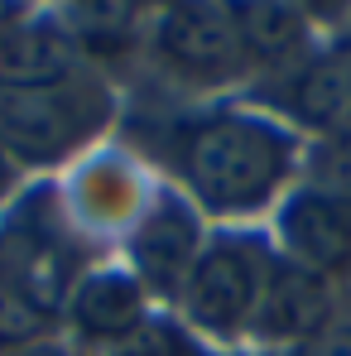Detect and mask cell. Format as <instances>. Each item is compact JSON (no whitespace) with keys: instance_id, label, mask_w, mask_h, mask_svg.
Here are the masks:
<instances>
[{"instance_id":"6da1fadb","label":"cell","mask_w":351,"mask_h":356,"mask_svg":"<svg viewBox=\"0 0 351 356\" xmlns=\"http://www.w3.org/2000/svg\"><path fill=\"white\" fill-rule=\"evenodd\" d=\"M159 149L188 188V202L222 222L260 217L265 207H275L298 169V135L284 120L255 111H207L174 120Z\"/></svg>"},{"instance_id":"7a4b0ae2","label":"cell","mask_w":351,"mask_h":356,"mask_svg":"<svg viewBox=\"0 0 351 356\" xmlns=\"http://www.w3.org/2000/svg\"><path fill=\"white\" fill-rule=\"evenodd\" d=\"M111 92L87 72L44 92H0V149L10 164H63L111 125Z\"/></svg>"},{"instance_id":"3957f363","label":"cell","mask_w":351,"mask_h":356,"mask_svg":"<svg viewBox=\"0 0 351 356\" xmlns=\"http://www.w3.org/2000/svg\"><path fill=\"white\" fill-rule=\"evenodd\" d=\"M275 265V245L250 232H231V236H212L202 245L193 280L183 289V318L197 337L207 342H240L250 337V318L260 289L270 280Z\"/></svg>"},{"instance_id":"277c9868","label":"cell","mask_w":351,"mask_h":356,"mask_svg":"<svg viewBox=\"0 0 351 356\" xmlns=\"http://www.w3.org/2000/svg\"><path fill=\"white\" fill-rule=\"evenodd\" d=\"M149 54L159 58L164 72H174L178 82H193V87L236 82L250 67L240 34H236L231 5H212V0H183V5L154 10Z\"/></svg>"},{"instance_id":"5b68a950","label":"cell","mask_w":351,"mask_h":356,"mask_svg":"<svg viewBox=\"0 0 351 356\" xmlns=\"http://www.w3.org/2000/svg\"><path fill=\"white\" fill-rule=\"evenodd\" d=\"M202 245L207 241H202L193 202L183 193H154V202L140 212V222L130 232V275L140 280L145 294L178 303Z\"/></svg>"},{"instance_id":"8992f818","label":"cell","mask_w":351,"mask_h":356,"mask_svg":"<svg viewBox=\"0 0 351 356\" xmlns=\"http://www.w3.org/2000/svg\"><path fill=\"white\" fill-rule=\"evenodd\" d=\"M275 106L289 130L351 140V34L293 63L275 82Z\"/></svg>"},{"instance_id":"52a82bcc","label":"cell","mask_w":351,"mask_h":356,"mask_svg":"<svg viewBox=\"0 0 351 356\" xmlns=\"http://www.w3.org/2000/svg\"><path fill=\"white\" fill-rule=\"evenodd\" d=\"M279 255L323 275H351V197L337 188H298L279 212Z\"/></svg>"},{"instance_id":"ba28073f","label":"cell","mask_w":351,"mask_h":356,"mask_svg":"<svg viewBox=\"0 0 351 356\" xmlns=\"http://www.w3.org/2000/svg\"><path fill=\"white\" fill-rule=\"evenodd\" d=\"M332 308H337V289L323 275L293 265V260H284L275 250L270 280H265L260 303H255V318H250V337L265 342V347H284L289 352L298 342H308L332 318Z\"/></svg>"},{"instance_id":"9c48e42d","label":"cell","mask_w":351,"mask_h":356,"mask_svg":"<svg viewBox=\"0 0 351 356\" xmlns=\"http://www.w3.org/2000/svg\"><path fill=\"white\" fill-rule=\"evenodd\" d=\"M67 323L82 342H92L97 352L125 342L135 327L149 323V294L140 289V280L130 270H87L72 280L67 289Z\"/></svg>"},{"instance_id":"30bf717a","label":"cell","mask_w":351,"mask_h":356,"mask_svg":"<svg viewBox=\"0 0 351 356\" xmlns=\"http://www.w3.org/2000/svg\"><path fill=\"white\" fill-rule=\"evenodd\" d=\"M77 77H87V63L63 24L24 19L0 39V92H44Z\"/></svg>"},{"instance_id":"8fae6325","label":"cell","mask_w":351,"mask_h":356,"mask_svg":"<svg viewBox=\"0 0 351 356\" xmlns=\"http://www.w3.org/2000/svg\"><path fill=\"white\" fill-rule=\"evenodd\" d=\"M236 34L250 67H279L289 72L293 63L313 54V24L303 5H270V0H236L231 5Z\"/></svg>"},{"instance_id":"7c38bea8","label":"cell","mask_w":351,"mask_h":356,"mask_svg":"<svg viewBox=\"0 0 351 356\" xmlns=\"http://www.w3.org/2000/svg\"><path fill=\"white\" fill-rule=\"evenodd\" d=\"M97 356H193V342L178 332L174 323L149 318V323L135 327L125 342H116V347H106V352H97Z\"/></svg>"},{"instance_id":"4fadbf2b","label":"cell","mask_w":351,"mask_h":356,"mask_svg":"<svg viewBox=\"0 0 351 356\" xmlns=\"http://www.w3.org/2000/svg\"><path fill=\"white\" fill-rule=\"evenodd\" d=\"M284 356H351V298H337L332 318H327L308 342L289 347Z\"/></svg>"},{"instance_id":"5bb4252c","label":"cell","mask_w":351,"mask_h":356,"mask_svg":"<svg viewBox=\"0 0 351 356\" xmlns=\"http://www.w3.org/2000/svg\"><path fill=\"white\" fill-rule=\"evenodd\" d=\"M10 183H15V164H10V154L0 149V197L10 193Z\"/></svg>"},{"instance_id":"9a60e30c","label":"cell","mask_w":351,"mask_h":356,"mask_svg":"<svg viewBox=\"0 0 351 356\" xmlns=\"http://www.w3.org/2000/svg\"><path fill=\"white\" fill-rule=\"evenodd\" d=\"M0 356H58V352H49V347H15V352H0Z\"/></svg>"}]
</instances>
